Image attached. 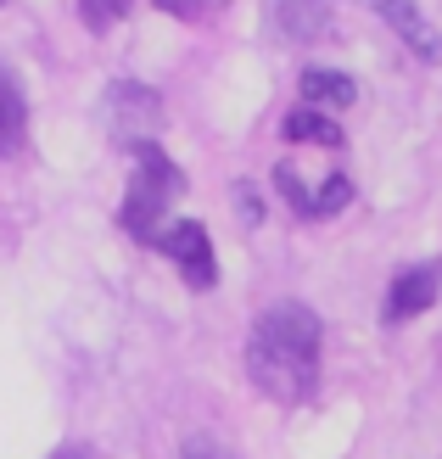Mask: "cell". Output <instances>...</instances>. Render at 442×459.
Returning a JSON list of instances; mask_svg holds the SVG:
<instances>
[{
	"instance_id": "obj_1",
	"label": "cell",
	"mask_w": 442,
	"mask_h": 459,
	"mask_svg": "<svg viewBox=\"0 0 442 459\" xmlns=\"http://www.w3.org/2000/svg\"><path fill=\"white\" fill-rule=\"evenodd\" d=\"M319 314L308 303H274L247 336V376L274 403H308L319 386Z\"/></svg>"
},
{
	"instance_id": "obj_12",
	"label": "cell",
	"mask_w": 442,
	"mask_h": 459,
	"mask_svg": "<svg viewBox=\"0 0 442 459\" xmlns=\"http://www.w3.org/2000/svg\"><path fill=\"white\" fill-rule=\"evenodd\" d=\"M129 6H134V0H79V17H84L96 34H107V29H112V22H118Z\"/></svg>"
},
{
	"instance_id": "obj_11",
	"label": "cell",
	"mask_w": 442,
	"mask_h": 459,
	"mask_svg": "<svg viewBox=\"0 0 442 459\" xmlns=\"http://www.w3.org/2000/svg\"><path fill=\"white\" fill-rule=\"evenodd\" d=\"M286 129V141H308V146H342V124L336 118H325V112L314 107H297L291 118L281 124Z\"/></svg>"
},
{
	"instance_id": "obj_10",
	"label": "cell",
	"mask_w": 442,
	"mask_h": 459,
	"mask_svg": "<svg viewBox=\"0 0 442 459\" xmlns=\"http://www.w3.org/2000/svg\"><path fill=\"white\" fill-rule=\"evenodd\" d=\"M302 101H308L314 112H325V107H353L359 101V84L347 79V74H336V67H308L302 74Z\"/></svg>"
},
{
	"instance_id": "obj_2",
	"label": "cell",
	"mask_w": 442,
	"mask_h": 459,
	"mask_svg": "<svg viewBox=\"0 0 442 459\" xmlns=\"http://www.w3.org/2000/svg\"><path fill=\"white\" fill-rule=\"evenodd\" d=\"M185 191V174L174 169V157L169 152H157V141L152 146H141L134 152V179H129V196H124V230L134 241H162V213H169V202Z\"/></svg>"
},
{
	"instance_id": "obj_6",
	"label": "cell",
	"mask_w": 442,
	"mask_h": 459,
	"mask_svg": "<svg viewBox=\"0 0 442 459\" xmlns=\"http://www.w3.org/2000/svg\"><path fill=\"white\" fill-rule=\"evenodd\" d=\"M437 291H442V264H414V269H403L398 281H392L381 319H386V325H403V319L426 314L437 303Z\"/></svg>"
},
{
	"instance_id": "obj_16",
	"label": "cell",
	"mask_w": 442,
	"mask_h": 459,
	"mask_svg": "<svg viewBox=\"0 0 442 459\" xmlns=\"http://www.w3.org/2000/svg\"><path fill=\"white\" fill-rule=\"evenodd\" d=\"M56 459H90V454H84V448H67V454H56Z\"/></svg>"
},
{
	"instance_id": "obj_15",
	"label": "cell",
	"mask_w": 442,
	"mask_h": 459,
	"mask_svg": "<svg viewBox=\"0 0 442 459\" xmlns=\"http://www.w3.org/2000/svg\"><path fill=\"white\" fill-rule=\"evenodd\" d=\"M236 196H241V219H247V224H258V219H264V208H258V196H252L247 186H236Z\"/></svg>"
},
{
	"instance_id": "obj_9",
	"label": "cell",
	"mask_w": 442,
	"mask_h": 459,
	"mask_svg": "<svg viewBox=\"0 0 442 459\" xmlns=\"http://www.w3.org/2000/svg\"><path fill=\"white\" fill-rule=\"evenodd\" d=\"M29 141V101H22V84L6 62H0V157L22 152Z\"/></svg>"
},
{
	"instance_id": "obj_4",
	"label": "cell",
	"mask_w": 442,
	"mask_h": 459,
	"mask_svg": "<svg viewBox=\"0 0 442 459\" xmlns=\"http://www.w3.org/2000/svg\"><path fill=\"white\" fill-rule=\"evenodd\" d=\"M157 247L174 258V269L185 274V286H196V291L219 286V258H213V241H207V230H202L196 219H179V224H169Z\"/></svg>"
},
{
	"instance_id": "obj_5",
	"label": "cell",
	"mask_w": 442,
	"mask_h": 459,
	"mask_svg": "<svg viewBox=\"0 0 442 459\" xmlns=\"http://www.w3.org/2000/svg\"><path fill=\"white\" fill-rule=\"evenodd\" d=\"M331 6L336 0H264L269 34H281L286 45H308L331 29Z\"/></svg>"
},
{
	"instance_id": "obj_7",
	"label": "cell",
	"mask_w": 442,
	"mask_h": 459,
	"mask_svg": "<svg viewBox=\"0 0 442 459\" xmlns=\"http://www.w3.org/2000/svg\"><path fill=\"white\" fill-rule=\"evenodd\" d=\"M364 6L376 12V17L386 22V29L409 45L414 56H426V62H437V56H442V34L426 22V12L414 6V0H364Z\"/></svg>"
},
{
	"instance_id": "obj_17",
	"label": "cell",
	"mask_w": 442,
	"mask_h": 459,
	"mask_svg": "<svg viewBox=\"0 0 442 459\" xmlns=\"http://www.w3.org/2000/svg\"><path fill=\"white\" fill-rule=\"evenodd\" d=\"M0 6H6V0H0Z\"/></svg>"
},
{
	"instance_id": "obj_3",
	"label": "cell",
	"mask_w": 442,
	"mask_h": 459,
	"mask_svg": "<svg viewBox=\"0 0 442 459\" xmlns=\"http://www.w3.org/2000/svg\"><path fill=\"white\" fill-rule=\"evenodd\" d=\"M101 124H107V134L118 146L141 152V146H152V134L162 129V96L152 84H141V79H118L101 96Z\"/></svg>"
},
{
	"instance_id": "obj_13",
	"label": "cell",
	"mask_w": 442,
	"mask_h": 459,
	"mask_svg": "<svg viewBox=\"0 0 442 459\" xmlns=\"http://www.w3.org/2000/svg\"><path fill=\"white\" fill-rule=\"evenodd\" d=\"M219 6H230V0H157V12H169L179 22H202V17H213Z\"/></svg>"
},
{
	"instance_id": "obj_14",
	"label": "cell",
	"mask_w": 442,
	"mask_h": 459,
	"mask_svg": "<svg viewBox=\"0 0 442 459\" xmlns=\"http://www.w3.org/2000/svg\"><path fill=\"white\" fill-rule=\"evenodd\" d=\"M185 459H230L213 437H191V443H185Z\"/></svg>"
},
{
	"instance_id": "obj_8",
	"label": "cell",
	"mask_w": 442,
	"mask_h": 459,
	"mask_svg": "<svg viewBox=\"0 0 442 459\" xmlns=\"http://www.w3.org/2000/svg\"><path fill=\"white\" fill-rule=\"evenodd\" d=\"M274 186H281V196L291 202V208H297L302 219H331L336 208H347V202H353V186H347L342 174H331L319 191H308V186L297 179V169H291V163H281V169H274Z\"/></svg>"
}]
</instances>
